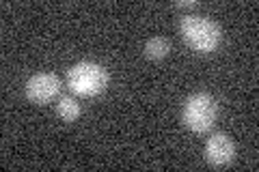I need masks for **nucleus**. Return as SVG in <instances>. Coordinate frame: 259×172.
<instances>
[{
    "instance_id": "nucleus-4",
    "label": "nucleus",
    "mask_w": 259,
    "mask_h": 172,
    "mask_svg": "<svg viewBox=\"0 0 259 172\" xmlns=\"http://www.w3.org/2000/svg\"><path fill=\"white\" fill-rule=\"evenodd\" d=\"M61 93V78L56 73H35L24 86L26 99L35 105H46Z\"/></svg>"
},
{
    "instance_id": "nucleus-7",
    "label": "nucleus",
    "mask_w": 259,
    "mask_h": 172,
    "mask_svg": "<svg viewBox=\"0 0 259 172\" xmlns=\"http://www.w3.org/2000/svg\"><path fill=\"white\" fill-rule=\"evenodd\" d=\"M56 114H59L63 121L74 123L80 114H82V108H80V103L74 97H61L59 103H56Z\"/></svg>"
},
{
    "instance_id": "nucleus-1",
    "label": "nucleus",
    "mask_w": 259,
    "mask_h": 172,
    "mask_svg": "<svg viewBox=\"0 0 259 172\" xmlns=\"http://www.w3.org/2000/svg\"><path fill=\"white\" fill-rule=\"evenodd\" d=\"M180 32L188 47L199 54L216 52L223 41L221 26L214 20L201 18V15H184L180 20Z\"/></svg>"
},
{
    "instance_id": "nucleus-2",
    "label": "nucleus",
    "mask_w": 259,
    "mask_h": 172,
    "mask_svg": "<svg viewBox=\"0 0 259 172\" xmlns=\"http://www.w3.org/2000/svg\"><path fill=\"white\" fill-rule=\"evenodd\" d=\"M218 119V103L209 93H192L184 101L182 123L192 134H207Z\"/></svg>"
},
{
    "instance_id": "nucleus-6",
    "label": "nucleus",
    "mask_w": 259,
    "mask_h": 172,
    "mask_svg": "<svg viewBox=\"0 0 259 172\" xmlns=\"http://www.w3.org/2000/svg\"><path fill=\"white\" fill-rule=\"evenodd\" d=\"M168 52H171V41L164 37H153L145 43V56L149 61H162L166 59Z\"/></svg>"
},
{
    "instance_id": "nucleus-5",
    "label": "nucleus",
    "mask_w": 259,
    "mask_h": 172,
    "mask_svg": "<svg viewBox=\"0 0 259 172\" xmlns=\"http://www.w3.org/2000/svg\"><path fill=\"white\" fill-rule=\"evenodd\" d=\"M205 159L209 166H214V168L229 166V163L236 159V144L223 132L212 134L205 142Z\"/></svg>"
},
{
    "instance_id": "nucleus-8",
    "label": "nucleus",
    "mask_w": 259,
    "mask_h": 172,
    "mask_svg": "<svg viewBox=\"0 0 259 172\" xmlns=\"http://www.w3.org/2000/svg\"><path fill=\"white\" fill-rule=\"evenodd\" d=\"M175 7H177V9H194L197 3H192V0H190V3H177Z\"/></svg>"
},
{
    "instance_id": "nucleus-3",
    "label": "nucleus",
    "mask_w": 259,
    "mask_h": 172,
    "mask_svg": "<svg viewBox=\"0 0 259 172\" xmlns=\"http://www.w3.org/2000/svg\"><path fill=\"white\" fill-rule=\"evenodd\" d=\"M67 86L80 97L102 95L108 86V71L97 63L82 61L67 71Z\"/></svg>"
}]
</instances>
